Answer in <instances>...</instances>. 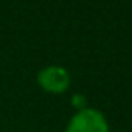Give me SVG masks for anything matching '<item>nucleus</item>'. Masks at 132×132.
<instances>
[{
    "label": "nucleus",
    "instance_id": "nucleus-1",
    "mask_svg": "<svg viewBox=\"0 0 132 132\" xmlns=\"http://www.w3.org/2000/svg\"><path fill=\"white\" fill-rule=\"evenodd\" d=\"M65 132H109V126L102 112L82 109L70 119Z\"/></svg>",
    "mask_w": 132,
    "mask_h": 132
},
{
    "label": "nucleus",
    "instance_id": "nucleus-2",
    "mask_svg": "<svg viewBox=\"0 0 132 132\" xmlns=\"http://www.w3.org/2000/svg\"><path fill=\"white\" fill-rule=\"evenodd\" d=\"M40 87L50 94H62L70 85V75L64 67L59 65H48L42 69L37 75Z\"/></svg>",
    "mask_w": 132,
    "mask_h": 132
}]
</instances>
